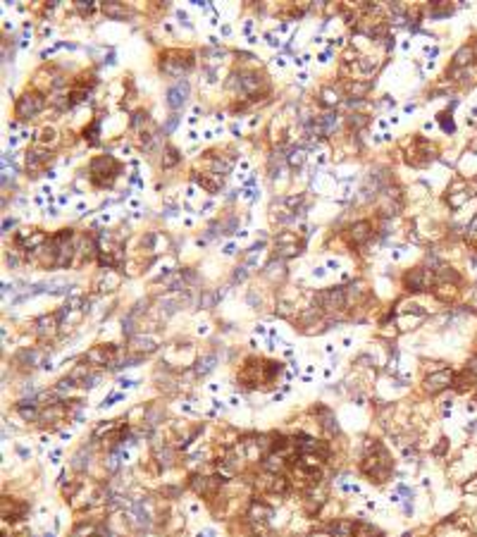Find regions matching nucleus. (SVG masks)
Returning a JSON list of instances; mask_svg holds the SVG:
<instances>
[{
	"label": "nucleus",
	"instance_id": "1",
	"mask_svg": "<svg viewBox=\"0 0 477 537\" xmlns=\"http://www.w3.org/2000/svg\"><path fill=\"white\" fill-rule=\"evenodd\" d=\"M119 172H122V165L112 155H100L91 163V179L96 186H112Z\"/></svg>",
	"mask_w": 477,
	"mask_h": 537
},
{
	"label": "nucleus",
	"instance_id": "2",
	"mask_svg": "<svg viewBox=\"0 0 477 537\" xmlns=\"http://www.w3.org/2000/svg\"><path fill=\"white\" fill-rule=\"evenodd\" d=\"M43 105H46V98L41 96V93H24V96L17 101V115H19L22 120L27 117H34V115H38V112L43 110Z\"/></svg>",
	"mask_w": 477,
	"mask_h": 537
},
{
	"label": "nucleus",
	"instance_id": "3",
	"mask_svg": "<svg viewBox=\"0 0 477 537\" xmlns=\"http://www.w3.org/2000/svg\"><path fill=\"white\" fill-rule=\"evenodd\" d=\"M191 65H194V60H191V55H189L186 60H181V53H177V50H172V53H165V57H162V62H160V69H162V72H167V74H174V76H179L181 72H186V69H191Z\"/></svg>",
	"mask_w": 477,
	"mask_h": 537
},
{
	"label": "nucleus",
	"instance_id": "4",
	"mask_svg": "<svg viewBox=\"0 0 477 537\" xmlns=\"http://www.w3.org/2000/svg\"><path fill=\"white\" fill-rule=\"evenodd\" d=\"M451 382H453V372L442 368V370L429 372L427 377H425V389H427L429 394H439L442 389H446Z\"/></svg>",
	"mask_w": 477,
	"mask_h": 537
},
{
	"label": "nucleus",
	"instance_id": "5",
	"mask_svg": "<svg viewBox=\"0 0 477 537\" xmlns=\"http://www.w3.org/2000/svg\"><path fill=\"white\" fill-rule=\"evenodd\" d=\"M315 301L322 306L325 310H329V308H344L346 306V289H325V291H320L318 296H315Z\"/></svg>",
	"mask_w": 477,
	"mask_h": 537
},
{
	"label": "nucleus",
	"instance_id": "6",
	"mask_svg": "<svg viewBox=\"0 0 477 537\" xmlns=\"http://www.w3.org/2000/svg\"><path fill=\"white\" fill-rule=\"evenodd\" d=\"M189 82H177L172 84L170 89H167V105L172 108V110H177V108H181V105L186 103L189 98Z\"/></svg>",
	"mask_w": 477,
	"mask_h": 537
},
{
	"label": "nucleus",
	"instance_id": "7",
	"mask_svg": "<svg viewBox=\"0 0 477 537\" xmlns=\"http://www.w3.org/2000/svg\"><path fill=\"white\" fill-rule=\"evenodd\" d=\"M115 356V344H108V346H96L91 349L86 356H84V363L89 365H108Z\"/></svg>",
	"mask_w": 477,
	"mask_h": 537
},
{
	"label": "nucleus",
	"instance_id": "8",
	"mask_svg": "<svg viewBox=\"0 0 477 537\" xmlns=\"http://www.w3.org/2000/svg\"><path fill=\"white\" fill-rule=\"evenodd\" d=\"M403 284H406V289L408 291H425L427 289V284H429L427 270H422V268L410 270L408 275L403 277Z\"/></svg>",
	"mask_w": 477,
	"mask_h": 537
},
{
	"label": "nucleus",
	"instance_id": "9",
	"mask_svg": "<svg viewBox=\"0 0 477 537\" xmlns=\"http://www.w3.org/2000/svg\"><path fill=\"white\" fill-rule=\"evenodd\" d=\"M265 84V76H260L258 72H241L239 74V89L243 91V93H251V96H256L258 89Z\"/></svg>",
	"mask_w": 477,
	"mask_h": 537
},
{
	"label": "nucleus",
	"instance_id": "10",
	"mask_svg": "<svg viewBox=\"0 0 477 537\" xmlns=\"http://www.w3.org/2000/svg\"><path fill=\"white\" fill-rule=\"evenodd\" d=\"M220 485H222V478H201V475L194 478V489L198 494H205V496H213L215 489Z\"/></svg>",
	"mask_w": 477,
	"mask_h": 537
},
{
	"label": "nucleus",
	"instance_id": "11",
	"mask_svg": "<svg viewBox=\"0 0 477 537\" xmlns=\"http://www.w3.org/2000/svg\"><path fill=\"white\" fill-rule=\"evenodd\" d=\"M348 232H351V241H353V244L360 246V244H365V241L372 236V225H370L367 220H360V222H356Z\"/></svg>",
	"mask_w": 477,
	"mask_h": 537
},
{
	"label": "nucleus",
	"instance_id": "12",
	"mask_svg": "<svg viewBox=\"0 0 477 537\" xmlns=\"http://www.w3.org/2000/svg\"><path fill=\"white\" fill-rule=\"evenodd\" d=\"M270 506H265L263 502H253L251 504V509H248V518L251 521H258V523H265L267 518H270Z\"/></svg>",
	"mask_w": 477,
	"mask_h": 537
},
{
	"label": "nucleus",
	"instance_id": "13",
	"mask_svg": "<svg viewBox=\"0 0 477 537\" xmlns=\"http://www.w3.org/2000/svg\"><path fill=\"white\" fill-rule=\"evenodd\" d=\"M215 363H217V356H215V353H205V356L198 358V363H196V372H198V375H208V372H213Z\"/></svg>",
	"mask_w": 477,
	"mask_h": 537
},
{
	"label": "nucleus",
	"instance_id": "14",
	"mask_svg": "<svg viewBox=\"0 0 477 537\" xmlns=\"http://www.w3.org/2000/svg\"><path fill=\"white\" fill-rule=\"evenodd\" d=\"M353 530H356V523H351V521H337L329 525V532L337 537H348Z\"/></svg>",
	"mask_w": 477,
	"mask_h": 537
},
{
	"label": "nucleus",
	"instance_id": "15",
	"mask_svg": "<svg viewBox=\"0 0 477 537\" xmlns=\"http://www.w3.org/2000/svg\"><path fill=\"white\" fill-rule=\"evenodd\" d=\"M472 57H475V48H470V46H463V48L456 53V57H453V65L456 67H463V65H470Z\"/></svg>",
	"mask_w": 477,
	"mask_h": 537
},
{
	"label": "nucleus",
	"instance_id": "16",
	"mask_svg": "<svg viewBox=\"0 0 477 537\" xmlns=\"http://www.w3.org/2000/svg\"><path fill=\"white\" fill-rule=\"evenodd\" d=\"M48 158H50V153L31 151V153H27V167H29V170H36V167H41Z\"/></svg>",
	"mask_w": 477,
	"mask_h": 537
},
{
	"label": "nucleus",
	"instance_id": "17",
	"mask_svg": "<svg viewBox=\"0 0 477 537\" xmlns=\"http://www.w3.org/2000/svg\"><path fill=\"white\" fill-rule=\"evenodd\" d=\"M103 12L112 19H125L127 17V7H122L119 3H105L103 5Z\"/></svg>",
	"mask_w": 477,
	"mask_h": 537
},
{
	"label": "nucleus",
	"instance_id": "18",
	"mask_svg": "<svg viewBox=\"0 0 477 537\" xmlns=\"http://www.w3.org/2000/svg\"><path fill=\"white\" fill-rule=\"evenodd\" d=\"M179 160H181L179 151H177L174 146H167V148H165V158H162V167H172V165H177Z\"/></svg>",
	"mask_w": 477,
	"mask_h": 537
},
{
	"label": "nucleus",
	"instance_id": "19",
	"mask_svg": "<svg viewBox=\"0 0 477 537\" xmlns=\"http://www.w3.org/2000/svg\"><path fill=\"white\" fill-rule=\"evenodd\" d=\"M370 89H372V84L365 82V84H353V86H351L348 91H351V96L356 98V101H363V96H365V93H367Z\"/></svg>",
	"mask_w": 477,
	"mask_h": 537
},
{
	"label": "nucleus",
	"instance_id": "20",
	"mask_svg": "<svg viewBox=\"0 0 477 537\" xmlns=\"http://www.w3.org/2000/svg\"><path fill=\"white\" fill-rule=\"evenodd\" d=\"M320 98H322V105H337V103H339V98H337V91H332V89H322Z\"/></svg>",
	"mask_w": 477,
	"mask_h": 537
},
{
	"label": "nucleus",
	"instance_id": "21",
	"mask_svg": "<svg viewBox=\"0 0 477 537\" xmlns=\"http://www.w3.org/2000/svg\"><path fill=\"white\" fill-rule=\"evenodd\" d=\"M303 160H305V153L301 151V148H296V151L289 153V165L291 167H301V165H303Z\"/></svg>",
	"mask_w": 477,
	"mask_h": 537
},
{
	"label": "nucleus",
	"instance_id": "22",
	"mask_svg": "<svg viewBox=\"0 0 477 537\" xmlns=\"http://www.w3.org/2000/svg\"><path fill=\"white\" fill-rule=\"evenodd\" d=\"M439 124H442V129L446 131V134H453V131H456V127H453V122H451L449 112H442V115H439Z\"/></svg>",
	"mask_w": 477,
	"mask_h": 537
},
{
	"label": "nucleus",
	"instance_id": "23",
	"mask_svg": "<svg viewBox=\"0 0 477 537\" xmlns=\"http://www.w3.org/2000/svg\"><path fill=\"white\" fill-rule=\"evenodd\" d=\"M98 129H100V120H96V122L91 124V129L86 131V136H89L91 144H98Z\"/></svg>",
	"mask_w": 477,
	"mask_h": 537
},
{
	"label": "nucleus",
	"instance_id": "24",
	"mask_svg": "<svg viewBox=\"0 0 477 537\" xmlns=\"http://www.w3.org/2000/svg\"><path fill=\"white\" fill-rule=\"evenodd\" d=\"M41 141H43V144H48V141H50V144H53V141H55V129H50V127H46V129L41 131Z\"/></svg>",
	"mask_w": 477,
	"mask_h": 537
},
{
	"label": "nucleus",
	"instance_id": "25",
	"mask_svg": "<svg viewBox=\"0 0 477 537\" xmlns=\"http://www.w3.org/2000/svg\"><path fill=\"white\" fill-rule=\"evenodd\" d=\"M365 122H367L365 115H351V117H348V124H351V127H363Z\"/></svg>",
	"mask_w": 477,
	"mask_h": 537
},
{
	"label": "nucleus",
	"instance_id": "26",
	"mask_svg": "<svg viewBox=\"0 0 477 537\" xmlns=\"http://www.w3.org/2000/svg\"><path fill=\"white\" fill-rule=\"evenodd\" d=\"M146 120H148V112H146V110H138L136 115H134L132 124H134V127H138V124H141V122H146Z\"/></svg>",
	"mask_w": 477,
	"mask_h": 537
},
{
	"label": "nucleus",
	"instance_id": "27",
	"mask_svg": "<svg viewBox=\"0 0 477 537\" xmlns=\"http://www.w3.org/2000/svg\"><path fill=\"white\" fill-rule=\"evenodd\" d=\"M177 122H179V117H177V115H172V117L167 120V124H165V131H167V134H170V131L177 127Z\"/></svg>",
	"mask_w": 477,
	"mask_h": 537
},
{
	"label": "nucleus",
	"instance_id": "28",
	"mask_svg": "<svg viewBox=\"0 0 477 537\" xmlns=\"http://www.w3.org/2000/svg\"><path fill=\"white\" fill-rule=\"evenodd\" d=\"M468 372H470V377H475V380H477V356L472 358L470 363H468Z\"/></svg>",
	"mask_w": 477,
	"mask_h": 537
},
{
	"label": "nucleus",
	"instance_id": "29",
	"mask_svg": "<svg viewBox=\"0 0 477 537\" xmlns=\"http://www.w3.org/2000/svg\"><path fill=\"white\" fill-rule=\"evenodd\" d=\"M138 382L136 380H119V387H122V389H132V387H136Z\"/></svg>",
	"mask_w": 477,
	"mask_h": 537
},
{
	"label": "nucleus",
	"instance_id": "30",
	"mask_svg": "<svg viewBox=\"0 0 477 537\" xmlns=\"http://www.w3.org/2000/svg\"><path fill=\"white\" fill-rule=\"evenodd\" d=\"M246 275H248V272H246V268H236L234 280H239V282H241V280H246Z\"/></svg>",
	"mask_w": 477,
	"mask_h": 537
},
{
	"label": "nucleus",
	"instance_id": "31",
	"mask_svg": "<svg viewBox=\"0 0 477 537\" xmlns=\"http://www.w3.org/2000/svg\"><path fill=\"white\" fill-rule=\"evenodd\" d=\"M198 537H215V532L213 530H203V532H198Z\"/></svg>",
	"mask_w": 477,
	"mask_h": 537
},
{
	"label": "nucleus",
	"instance_id": "32",
	"mask_svg": "<svg viewBox=\"0 0 477 537\" xmlns=\"http://www.w3.org/2000/svg\"><path fill=\"white\" fill-rule=\"evenodd\" d=\"M12 225H14V220H5V222H3V229H5V232H7V229L12 227Z\"/></svg>",
	"mask_w": 477,
	"mask_h": 537
},
{
	"label": "nucleus",
	"instance_id": "33",
	"mask_svg": "<svg viewBox=\"0 0 477 537\" xmlns=\"http://www.w3.org/2000/svg\"><path fill=\"white\" fill-rule=\"evenodd\" d=\"M93 537H103V535H93Z\"/></svg>",
	"mask_w": 477,
	"mask_h": 537
}]
</instances>
